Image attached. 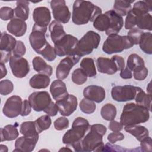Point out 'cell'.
Segmentation results:
<instances>
[{"label":"cell","mask_w":152,"mask_h":152,"mask_svg":"<svg viewBox=\"0 0 152 152\" xmlns=\"http://www.w3.org/2000/svg\"><path fill=\"white\" fill-rule=\"evenodd\" d=\"M33 18L34 24L38 26L47 27L51 20L50 12L47 7H37L33 12Z\"/></svg>","instance_id":"obj_19"},{"label":"cell","mask_w":152,"mask_h":152,"mask_svg":"<svg viewBox=\"0 0 152 152\" xmlns=\"http://www.w3.org/2000/svg\"><path fill=\"white\" fill-rule=\"evenodd\" d=\"M134 1H120L116 0L114 2L113 11L120 16H125L131 9V3Z\"/></svg>","instance_id":"obj_32"},{"label":"cell","mask_w":152,"mask_h":152,"mask_svg":"<svg viewBox=\"0 0 152 152\" xmlns=\"http://www.w3.org/2000/svg\"><path fill=\"white\" fill-rule=\"evenodd\" d=\"M124 139V135L120 132H113L107 136V140L111 144H114L116 141H121Z\"/></svg>","instance_id":"obj_49"},{"label":"cell","mask_w":152,"mask_h":152,"mask_svg":"<svg viewBox=\"0 0 152 152\" xmlns=\"http://www.w3.org/2000/svg\"><path fill=\"white\" fill-rule=\"evenodd\" d=\"M29 2L27 1H18L16 7L14 9L15 18L26 21L29 16Z\"/></svg>","instance_id":"obj_27"},{"label":"cell","mask_w":152,"mask_h":152,"mask_svg":"<svg viewBox=\"0 0 152 152\" xmlns=\"http://www.w3.org/2000/svg\"><path fill=\"white\" fill-rule=\"evenodd\" d=\"M52 14L56 21L60 23H67L71 18V12L65 1L64 0H53L50 1Z\"/></svg>","instance_id":"obj_11"},{"label":"cell","mask_w":152,"mask_h":152,"mask_svg":"<svg viewBox=\"0 0 152 152\" xmlns=\"http://www.w3.org/2000/svg\"><path fill=\"white\" fill-rule=\"evenodd\" d=\"M100 14L101 8L90 1L77 0L73 4L72 21L77 25L86 24L93 22Z\"/></svg>","instance_id":"obj_2"},{"label":"cell","mask_w":152,"mask_h":152,"mask_svg":"<svg viewBox=\"0 0 152 152\" xmlns=\"http://www.w3.org/2000/svg\"><path fill=\"white\" fill-rule=\"evenodd\" d=\"M80 110L84 113H93L96 109V105L94 102L86 98H83L80 103Z\"/></svg>","instance_id":"obj_39"},{"label":"cell","mask_w":152,"mask_h":152,"mask_svg":"<svg viewBox=\"0 0 152 152\" xmlns=\"http://www.w3.org/2000/svg\"><path fill=\"white\" fill-rule=\"evenodd\" d=\"M13 83L9 80H4L0 81V93L1 95L7 96L13 91Z\"/></svg>","instance_id":"obj_41"},{"label":"cell","mask_w":152,"mask_h":152,"mask_svg":"<svg viewBox=\"0 0 152 152\" xmlns=\"http://www.w3.org/2000/svg\"><path fill=\"white\" fill-rule=\"evenodd\" d=\"M134 45L128 36H121L118 34L108 36L102 46L103 51L106 54L121 53L125 49L131 48Z\"/></svg>","instance_id":"obj_6"},{"label":"cell","mask_w":152,"mask_h":152,"mask_svg":"<svg viewBox=\"0 0 152 152\" xmlns=\"http://www.w3.org/2000/svg\"><path fill=\"white\" fill-rule=\"evenodd\" d=\"M55 129L61 131L69 126V120L65 117H59L53 122Z\"/></svg>","instance_id":"obj_45"},{"label":"cell","mask_w":152,"mask_h":152,"mask_svg":"<svg viewBox=\"0 0 152 152\" xmlns=\"http://www.w3.org/2000/svg\"><path fill=\"white\" fill-rule=\"evenodd\" d=\"M38 140L39 137H20L15 142V148L13 151L31 152L34 149Z\"/></svg>","instance_id":"obj_18"},{"label":"cell","mask_w":152,"mask_h":152,"mask_svg":"<svg viewBox=\"0 0 152 152\" xmlns=\"http://www.w3.org/2000/svg\"><path fill=\"white\" fill-rule=\"evenodd\" d=\"M50 92L56 101L59 100L68 94L66 84L61 80H54L50 87Z\"/></svg>","instance_id":"obj_22"},{"label":"cell","mask_w":152,"mask_h":152,"mask_svg":"<svg viewBox=\"0 0 152 152\" xmlns=\"http://www.w3.org/2000/svg\"><path fill=\"white\" fill-rule=\"evenodd\" d=\"M109 129L113 132H120L123 129V125L119 122L112 120L109 124Z\"/></svg>","instance_id":"obj_53"},{"label":"cell","mask_w":152,"mask_h":152,"mask_svg":"<svg viewBox=\"0 0 152 152\" xmlns=\"http://www.w3.org/2000/svg\"><path fill=\"white\" fill-rule=\"evenodd\" d=\"M0 68H1V78L2 79L7 75V70L4 64L0 63Z\"/></svg>","instance_id":"obj_56"},{"label":"cell","mask_w":152,"mask_h":152,"mask_svg":"<svg viewBox=\"0 0 152 152\" xmlns=\"http://www.w3.org/2000/svg\"><path fill=\"white\" fill-rule=\"evenodd\" d=\"M35 125L38 133H41L42 131L49 128L51 125L52 121L50 116L48 115H43L38 118L35 121Z\"/></svg>","instance_id":"obj_37"},{"label":"cell","mask_w":152,"mask_h":152,"mask_svg":"<svg viewBox=\"0 0 152 152\" xmlns=\"http://www.w3.org/2000/svg\"><path fill=\"white\" fill-rule=\"evenodd\" d=\"M7 29L10 33L15 36L21 37L26 32L27 24L25 21L14 17L8 23Z\"/></svg>","instance_id":"obj_21"},{"label":"cell","mask_w":152,"mask_h":152,"mask_svg":"<svg viewBox=\"0 0 152 152\" xmlns=\"http://www.w3.org/2000/svg\"><path fill=\"white\" fill-rule=\"evenodd\" d=\"M48 61H53L56 57L55 49L49 43L39 53Z\"/></svg>","instance_id":"obj_40"},{"label":"cell","mask_w":152,"mask_h":152,"mask_svg":"<svg viewBox=\"0 0 152 152\" xmlns=\"http://www.w3.org/2000/svg\"><path fill=\"white\" fill-rule=\"evenodd\" d=\"M135 100L137 104L142 106L148 110L151 111V95L150 94H146L141 88H140L137 92Z\"/></svg>","instance_id":"obj_35"},{"label":"cell","mask_w":152,"mask_h":152,"mask_svg":"<svg viewBox=\"0 0 152 152\" xmlns=\"http://www.w3.org/2000/svg\"><path fill=\"white\" fill-rule=\"evenodd\" d=\"M148 86L149 87H150V83H149V84H148ZM147 90H148V91L150 92V94H151V93H150V88H147Z\"/></svg>","instance_id":"obj_59"},{"label":"cell","mask_w":152,"mask_h":152,"mask_svg":"<svg viewBox=\"0 0 152 152\" xmlns=\"http://www.w3.org/2000/svg\"><path fill=\"white\" fill-rule=\"evenodd\" d=\"M46 30L47 27H40L34 24L29 36L30 45L32 49L38 54L49 44L45 37Z\"/></svg>","instance_id":"obj_8"},{"label":"cell","mask_w":152,"mask_h":152,"mask_svg":"<svg viewBox=\"0 0 152 152\" xmlns=\"http://www.w3.org/2000/svg\"><path fill=\"white\" fill-rule=\"evenodd\" d=\"M0 151L1 152H7V151H8V148L6 145H3V144H1V145H0Z\"/></svg>","instance_id":"obj_57"},{"label":"cell","mask_w":152,"mask_h":152,"mask_svg":"<svg viewBox=\"0 0 152 152\" xmlns=\"http://www.w3.org/2000/svg\"><path fill=\"white\" fill-rule=\"evenodd\" d=\"M67 151V150H68V151H72V150L71 149H70V148H68V147H63V148H62L61 149H60L59 150V151Z\"/></svg>","instance_id":"obj_58"},{"label":"cell","mask_w":152,"mask_h":152,"mask_svg":"<svg viewBox=\"0 0 152 152\" xmlns=\"http://www.w3.org/2000/svg\"><path fill=\"white\" fill-rule=\"evenodd\" d=\"M55 103L61 115L68 116L77 109L78 100L75 96L68 94L62 99L56 101Z\"/></svg>","instance_id":"obj_15"},{"label":"cell","mask_w":152,"mask_h":152,"mask_svg":"<svg viewBox=\"0 0 152 152\" xmlns=\"http://www.w3.org/2000/svg\"><path fill=\"white\" fill-rule=\"evenodd\" d=\"M26 52V49L24 43L21 40L17 41L15 47L12 52L13 55L16 56H23V55H25Z\"/></svg>","instance_id":"obj_46"},{"label":"cell","mask_w":152,"mask_h":152,"mask_svg":"<svg viewBox=\"0 0 152 152\" xmlns=\"http://www.w3.org/2000/svg\"><path fill=\"white\" fill-rule=\"evenodd\" d=\"M11 52H6L1 50V59H0V63L5 64L8 61H10L11 57Z\"/></svg>","instance_id":"obj_55"},{"label":"cell","mask_w":152,"mask_h":152,"mask_svg":"<svg viewBox=\"0 0 152 152\" xmlns=\"http://www.w3.org/2000/svg\"><path fill=\"white\" fill-rule=\"evenodd\" d=\"M117 111L116 107L111 104L107 103L103 106L100 110V115L106 121L114 120L116 116Z\"/></svg>","instance_id":"obj_36"},{"label":"cell","mask_w":152,"mask_h":152,"mask_svg":"<svg viewBox=\"0 0 152 152\" xmlns=\"http://www.w3.org/2000/svg\"><path fill=\"white\" fill-rule=\"evenodd\" d=\"M28 101L36 112L44 111L52 102L49 94L45 91L32 93L28 97Z\"/></svg>","instance_id":"obj_13"},{"label":"cell","mask_w":152,"mask_h":152,"mask_svg":"<svg viewBox=\"0 0 152 152\" xmlns=\"http://www.w3.org/2000/svg\"><path fill=\"white\" fill-rule=\"evenodd\" d=\"M136 26V17L134 11L131 9L126 15L125 21V29H131Z\"/></svg>","instance_id":"obj_44"},{"label":"cell","mask_w":152,"mask_h":152,"mask_svg":"<svg viewBox=\"0 0 152 152\" xmlns=\"http://www.w3.org/2000/svg\"><path fill=\"white\" fill-rule=\"evenodd\" d=\"M78 40L71 34H66L54 43L56 53L59 56H72Z\"/></svg>","instance_id":"obj_9"},{"label":"cell","mask_w":152,"mask_h":152,"mask_svg":"<svg viewBox=\"0 0 152 152\" xmlns=\"http://www.w3.org/2000/svg\"><path fill=\"white\" fill-rule=\"evenodd\" d=\"M50 79L49 76L37 74L34 75L29 81V84L31 87L35 89L46 88L50 84Z\"/></svg>","instance_id":"obj_25"},{"label":"cell","mask_w":152,"mask_h":152,"mask_svg":"<svg viewBox=\"0 0 152 152\" xmlns=\"http://www.w3.org/2000/svg\"><path fill=\"white\" fill-rule=\"evenodd\" d=\"M106 128L102 124H96L90 128L83 138L71 146L78 152H90L103 151L104 145L103 137L106 134Z\"/></svg>","instance_id":"obj_1"},{"label":"cell","mask_w":152,"mask_h":152,"mask_svg":"<svg viewBox=\"0 0 152 152\" xmlns=\"http://www.w3.org/2000/svg\"><path fill=\"white\" fill-rule=\"evenodd\" d=\"M148 73V69L146 67H144L141 69L134 71L133 73L134 78L138 81H142L145 79Z\"/></svg>","instance_id":"obj_48"},{"label":"cell","mask_w":152,"mask_h":152,"mask_svg":"<svg viewBox=\"0 0 152 152\" xmlns=\"http://www.w3.org/2000/svg\"><path fill=\"white\" fill-rule=\"evenodd\" d=\"M100 42V36L94 31H88L78 40L72 56L81 58L90 54L98 48Z\"/></svg>","instance_id":"obj_7"},{"label":"cell","mask_w":152,"mask_h":152,"mask_svg":"<svg viewBox=\"0 0 152 152\" xmlns=\"http://www.w3.org/2000/svg\"><path fill=\"white\" fill-rule=\"evenodd\" d=\"M71 79L74 83L81 85L87 81V75L81 68H77L72 72Z\"/></svg>","instance_id":"obj_38"},{"label":"cell","mask_w":152,"mask_h":152,"mask_svg":"<svg viewBox=\"0 0 152 152\" xmlns=\"http://www.w3.org/2000/svg\"><path fill=\"white\" fill-rule=\"evenodd\" d=\"M49 30L50 33L51 40L53 43L59 41L66 34L63 26L56 20L52 21L49 24Z\"/></svg>","instance_id":"obj_24"},{"label":"cell","mask_w":152,"mask_h":152,"mask_svg":"<svg viewBox=\"0 0 152 152\" xmlns=\"http://www.w3.org/2000/svg\"><path fill=\"white\" fill-rule=\"evenodd\" d=\"M90 128L88 121L81 117L75 119L72 124L71 129L67 131L62 137V142L72 145L81 141Z\"/></svg>","instance_id":"obj_5"},{"label":"cell","mask_w":152,"mask_h":152,"mask_svg":"<svg viewBox=\"0 0 152 152\" xmlns=\"http://www.w3.org/2000/svg\"><path fill=\"white\" fill-rule=\"evenodd\" d=\"M31 106L28 101V100H24L23 102L22 109L20 115L22 116H26L30 114L31 111Z\"/></svg>","instance_id":"obj_51"},{"label":"cell","mask_w":152,"mask_h":152,"mask_svg":"<svg viewBox=\"0 0 152 152\" xmlns=\"http://www.w3.org/2000/svg\"><path fill=\"white\" fill-rule=\"evenodd\" d=\"M150 118V111L146 107L134 103H126L120 117V123L124 126L144 123Z\"/></svg>","instance_id":"obj_4"},{"label":"cell","mask_w":152,"mask_h":152,"mask_svg":"<svg viewBox=\"0 0 152 152\" xmlns=\"http://www.w3.org/2000/svg\"><path fill=\"white\" fill-rule=\"evenodd\" d=\"M17 40L11 35L7 33L6 32H2L1 36V50L6 52H12L15 47Z\"/></svg>","instance_id":"obj_28"},{"label":"cell","mask_w":152,"mask_h":152,"mask_svg":"<svg viewBox=\"0 0 152 152\" xmlns=\"http://www.w3.org/2000/svg\"><path fill=\"white\" fill-rule=\"evenodd\" d=\"M93 27L100 31H105L109 36L118 33L124 25L122 17L113 10H109L104 14L99 15L93 21Z\"/></svg>","instance_id":"obj_3"},{"label":"cell","mask_w":152,"mask_h":152,"mask_svg":"<svg viewBox=\"0 0 152 152\" xmlns=\"http://www.w3.org/2000/svg\"><path fill=\"white\" fill-rule=\"evenodd\" d=\"M140 87L131 85L118 86L112 88L111 96L113 100L119 102L134 100Z\"/></svg>","instance_id":"obj_10"},{"label":"cell","mask_w":152,"mask_h":152,"mask_svg":"<svg viewBox=\"0 0 152 152\" xmlns=\"http://www.w3.org/2000/svg\"><path fill=\"white\" fill-rule=\"evenodd\" d=\"M22 105V99L20 96H12L8 98L5 102L2 109V112L5 116L9 118H15L21 114Z\"/></svg>","instance_id":"obj_14"},{"label":"cell","mask_w":152,"mask_h":152,"mask_svg":"<svg viewBox=\"0 0 152 152\" xmlns=\"http://www.w3.org/2000/svg\"><path fill=\"white\" fill-rule=\"evenodd\" d=\"M43 112L50 116H55L58 113V108L56 103H55L53 102H52L48 107L45 110H44Z\"/></svg>","instance_id":"obj_50"},{"label":"cell","mask_w":152,"mask_h":152,"mask_svg":"<svg viewBox=\"0 0 152 152\" xmlns=\"http://www.w3.org/2000/svg\"><path fill=\"white\" fill-rule=\"evenodd\" d=\"M19 135L18 129L13 125H7L1 128V141H12Z\"/></svg>","instance_id":"obj_30"},{"label":"cell","mask_w":152,"mask_h":152,"mask_svg":"<svg viewBox=\"0 0 152 152\" xmlns=\"http://www.w3.org/2000/svg\"><path fill=\"white\" fill-rule=\"evenodd\" d=\"M14 17V10L9 7H3L0 9V17L3 21L12 19Z\"/></svg>","instance_id":"obj_43"},{"label":"cell","mask_w":152,"mask_h":152,"mask_svg":"<svg viewBox=\"0 0 152 152\" xmlns=\"http://www.w3.org/2000/svg\"><path fill=\"white\" fill-rule=\"evenodd\" d=\"M143 31L137 27H134L128 32V36L131 39L134 45H138L139 43L141 35L143 33Z\"/></svg>","instance_id":"obj_42"},{"label":"cell","mask_w":152,"mask_h":152,"mask_svg":"<svg viewBox=\"0 0 152 152\" xmlns=\"http://www.w3.org/2000/svg\"><path fill=\"white\" fill-rule=\"evenodd\" d=\"M139 46L140 49L148 55L152 53V35L150 32H144L141 36Z\"/></svg>","instance_id":"obj_31"},{"label":"cell","mask_w":152,"mask_h":152,"mask_svg":"<svg viewBox=\"0 0 152 152\" xmlns=\"http://www.w3.org/2000/svg\"><path fill=\"white\" fill-rule=\"evenodd\" d=\"M96 66L99 72L109 75H113L118 71L117 66L112 59L99 57L96 60Z\"/></svg>","instance_id":"obj_20"},{"label":"cell","mask_w":152,"mask_h":152,"mask_svg":"<svg viewBox=\"0 0 152 152\" xmlns=\"http://www.w3.org/2000/svg\"><path fill=\"white\" fill-rule=\"evenodd\" d=\"M84 98L96 103H101L106 97L104 89L100 86L91 85L86 87L83 91Z\"/></svg>","instance_id":"obj_17"},{"label":"cell","mask_w":152,"mask_h":152,"mask_svg":"<svg viewBox=\"0 0 152 152\" xmlns=\"http://www.w3.org/2000/svg\"><path fill=\"white\" fill-rule=\"evenodd\" d=\"M124 129L126 132L134 136L139 141H141L149 135V131L147 128L138 124L125 126Z\"/></svg>","instance_id":"obj_23"},{"label":"cell","mask_w":152,"mask_h":152,"mask_svg":"<svg viewBox=\"0 0 152 152\" xmlns=\"http://www.w3.org/2000/svg\"><path fill=\"white\" fill-rule=\"evenodd\" d=\"M145 66L144 59L136 53L131 54L126 62V67L131 71H136Z\"/></svg>","instance_id":"obj_29"},{"label":"cell","mask_w":152,"mask_h":152,"mask_svg":"<svg viewBox=\"0 0 152 152\" xmlns=\"http://www.w3.org/2000/svg\"><path fill=\"white\" fill-rule=\"evenodd\" d=\"M9 61L12 73L15 77L24 78L28 74L30 66L26 59L22 56L13 55Z\"/></svg>","instance_id":"obj_12"},{"label":"cell","mask_w":152,"mask_h":152,"mask_svg":"<svg viewBox=\"0 0 152 152\" xmlns=\"http://www.w3.org/2000/svg\"><path fill=\"white\" fill-rule=\"evenodd\" d=\"M80 58L76 56H66L62 59L56 69V77L58 79L63 80L65 79L69 74L71 68L77 64Z\"/></svg>","instance_id":"obj_16"},{"label":"cell","mask_w":152,"mask_h":152,"mask_svg":"<svg viewBox=\"0 0 152 152\" xmlns=\"http://www.w3.org/2000/svg\"><path fill=\"white\" fill-rule=\"evenodd\" d=\"M111 58L115 61L118 68V71H121L125 67V61L122 56L118 55H114Z\"/></svg>","instance_id":"obj_52"},{"label":"cell","mask_w":152,"mask_h":152,"mask_svg":"<svg viewBox=\"0 0 152 152\" xmlns=\"http://www.w3.org/2000/svg\"><path fill=\"white\" fill-rule=\"evenodd\" d=\"M140 143L141 149L142 151L151 152L152 151V141L150 137L148 136L141 140Z\"/></svg>","instance_id":"obj_47"},{"label":"cell","mask_w":152,"mask_h":152,"mask_svg":"<svg viewBox=\"0 0 152 152\" xmlns=\"http://www.w3.org/2000/svg\"><path fill=\"white\" fill-rule=\"evenodd\" d=\"M81 68L86 72L87 77H94L97 74V71L94 60L91 58H84L80 62Z\"/></svg>","instance_id":"obj_33"},{"label":"cell","mask_w":152,"mask_h":152,"mask_svg":"<svg viewBox=\"0 0 152 152\" xmlns=\"http://www.w3.org/2000/svg\"><path fill=\"white\" fill-rule=\"evenodd\" d=\"M32 65L34 69L39 74H42L50 76L52 74V67L48 65L46 62L40 56H36L32 61Z\"/></svg>","instance_id":"obj_26"},{"label":"cell","mask_w":152,"mask_h":152,"mask_svg":"<svg viewBox=\"0 0 152 152\" xmlns=\"http://www.w3.org/2000/svg\"><path fill=\"white\" fill-rule=\"evenodd\" d=\"M120 77L122 79H131L132 77V71H130L127 67H125L121 71Z\"/></svg>","instance_id":"obj_54"},{"label":"cell","mask_w":152,"mask_h":152,"mask_svg":"<svg viewBox=\"0 0 152 152\" xmlns=\"http://www.w3.org/2000/svg\"><path fill=\"white\" fill-rule=\"evenodd\" d=\"M20 133L26 137H39L34 121H26L22 122L20 129Z\"/></svg>","instance_id":"obj_34"}]
</instances>
